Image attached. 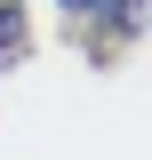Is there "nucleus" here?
Here are the masks:
<instances>
[{
	"label": "nucleus",
	"instance_id": "f257e3e1",
	"mask_svg": "<svg viewBox=\"0 0 152 160\" xmlns=\"http://www.w3.org/2000/svg\"><path fill=\"white\" fill-rule=\"evenodd\" d=\"M24 40H32V32H24V0H0V64H16Z\"/></svg>",
	"mask_w": 152,
	"mask_h": 160
},
{
	"label": "nucleus",
	"instance_id": "f03ea898",
	"mask_svg": "<svg viewBox=\"0 0 152 160\" xmlns=\"http://www.w3.org/2000/svg\"><path fill=\"white\" fill-rule=\"evenodd\" d=\"M64 8H72V16H104V8H112L120 32H136V16H144V0H64Z\"/></svg>",
	"mask_w": 152,
	"mask_h": 160
}]
</instances>
